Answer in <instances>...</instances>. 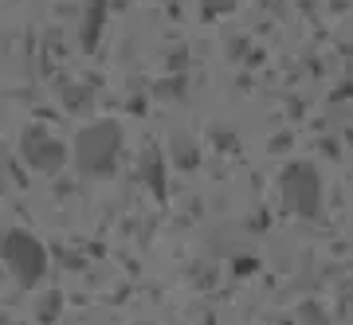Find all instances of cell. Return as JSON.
Masks as SVG:
<instances>
[{"mask_svg":"<svg viewBox=\"0 0 353 325\" xmlns=\"http://www.w3.org/2000/svg\"><path fill=\"white\" fill-rule=\"evenodd\" d=\"M8 263L16 266L20 278H36L43 271V255H39V243L28 235H8Z\"/></svg>","mask_w":353,"mask_h":325,"instance_id":"cell-1","label":"cell"},{"mask_svg":"<svg viewBox=\"0 0 353 325\" xmlns=\"http://www.w3.org/2000/svg\"><path fill=\"white\" fill-rule=\"evenodd\" d=\"M102 16H106V0H94V12H87V28H83V43H87V48L99 39Z\"/></svg>","mask_w":353,"mask_h":325,"instance_id":"cell-2","label":"cell"}]
</instances>
